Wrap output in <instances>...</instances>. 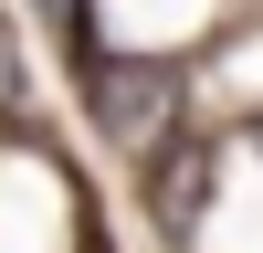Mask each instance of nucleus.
<instances>
[{"label": "nucleus", "mask_w": 263, "mask_h": 253, "mask_svg": "<svg viewBox=\"0 0 263 253\" xmlns=\"http://www.w3.org/2000/svg\"><path fill=\"white\" fill-rule=\"evenodd\" d=\"M84 116H95V137L116 148V158L158 169L168 148H179L190 74H179V63H158V53H116V63H95V74H84Z\"/></svg>", "instance_id": "1"}]
</instances>
